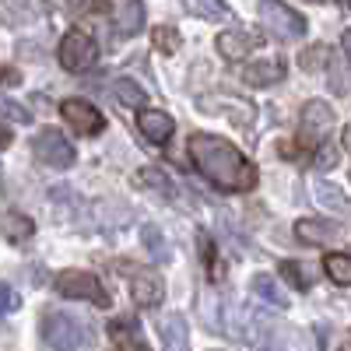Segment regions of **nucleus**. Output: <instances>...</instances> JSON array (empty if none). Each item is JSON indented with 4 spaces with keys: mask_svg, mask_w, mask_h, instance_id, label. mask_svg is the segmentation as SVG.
I'll return each instance as SVG.
<instances>
[{
    "mask_svg": "<svg viewBox=\"0 0 351 351\" xmlns=\"http://www.w3.org/2000/svg\"><path fill=\"white\" fill-rule=\"evenodd\" d=\"M348 8H351V0H348Z\"/></svg>",
    "mask_w": 351,
    "mask_h": 351,
    "instance_id": "obj_34",
    "label": "nucleus"
},
{
    "mask_svg": "<svg viewBox=\"0 0 351 351\" xmlns=\"http://www.w3.org/2000/svg\"><path fill=\"white\" fill-rule=\"evenodd\" d=\"M260 21L278 39H299V36H306V18L299 11H291L288 4H281V0H263V4H260Z\"/></svg>",
    "mask_w": 351,
    "mask_h": 351,
    "instance_id": "obj_2",
    "label": "nucleus"
},
{
    "mask_svg": "<svg viewBox=\"0 0 351 351\" xmlns=\"http://www.w3.org/2000/svg\"><path fill=\"white\" fill-rule=\"evenodd\" d=\"M0 112L11 116V120H18V123H28V120H32V116H28V109H21V106H14V102H8V99H0Z\"/></svg>",
    "mask_w": 351,
    "mask_h": 351,
    "instance_id": "obj_28",
    "label": "nucleus"
},
{
    "mask_svg": "<svg viewBox=\"0 0 351 351\" xmlns=\"http://www.w3.org/2000/svg\"><path fill=\"white\" fill-rule=\"evenodd\" d=\"M215 46L225 60H243V56H250V49L256 46V36H250L246 28H228V32L218 36Z\"/></svg>",
    "mask_w": 351,
    "mask_h": 351,
    "instance_id": "obj_12",
    "label": "nucleus"
},
{
    "mask_svg": "<svg viewBox=\"0 0 351 351\" xmlns=\"http://www.w3.org/2000/svg\"><path fill=\"white\" fill-rule=\"evenodd\" d=\"M256 351H285V348H281V344H278V341H274V344H260V348H256Z\"/></svg>",
    "mask_w": 351,
    "mask_h": 351,
    "instance_id": "obj_31",
    "label": "nucleus"
},
{
    "mask_svg": "<svg viewBox=\"0 0 351 351\" xmlns=\"http://www.w3.org/2000/svg\"><path fill=\"white\" fill-rule=\"evenodd\" d=\"M56 291H60L64 299H84V302H95L99 309H109V291L88 271H64L56 278Z\"/></svg>",
    "mask_w": 351,
    "mask_h": 351,
    "instance_id": "obj_3",
    "label": "nucleus"
},
{
    "mask_svg": "<svg viewBox=\"0 0 351 351\" xmlns=\"http://www.w3.org/2000/svg\"><path fill=\"white\" fill-rule=\"evenodd\" d=\"M183 8L197 18H208V21H221L228 18V8H225V0H183Z\"/></svg>",
    "mask_w": 351,
    "mask_h": 351,
    "instance_id": "obj_19",
    "label": "nucleus"
},
{
    "mask_svg": "<svg viewBox=\"0 0 351 351\" xmlns=\"http://www.w3.org/2000/svg\"><path fill=\"white\" fill-rule=\"evenodd\" d=\"M155 46H158L162 53H176V49H180V32H176V28H169V25L155 28Z\"/></svg>",
    "mask_w": 351,
    "mask_h": 351,
    "instance_id": "obj_25",
    "label": "nucleus"
},
{
    "mask_svg": "<svg viewBox=\"0 0 351 351\" xmlns=\"http://www.w3.org/2000/svg\"><path fill=\"white\" fill-rule=\"evenodd\" d=\"M137 183H152V190H158L162 197H169V180H165V172L162 169H141L137 172Z\"/></svg>",
    "mask_w": 351,
    "mask_h": 351,
    "instance_id": "obj_23",
    "label": "nucleus"
},
{
    "mask_svg": "<svg viewBox=\"0 0 351 351\" xmlns=\"http://www.w3.org/2000/svg\"><path fill=\"white\" fill-rule=\"evenodd\" d=\"M123 327H130V324H112V341H116L112 351H148V344H144L134 330H123Z\"/></svg>",
    "mask_w": 351,
    "mask_h": 351,
    "instance_id": "obj_21",
    "label": "nucleus"
},
{
    "mask_svg": "<svg viewBox=\"0 0 351 351\" xmlns=\"http://www.w3.org/2000/svg\"><path fill=\"white\" fill-rule=\"evenodd\" d=\"M243 77H246V84H253V88L278 84V81L285 77V64H281V60H256V64H250V67L243 71Z\"/></svg>",
    "mask_w": 351,
    "mask_h": 351,
    "instance_id": "obj_13",
    "label": "nucleus"
},
{
    "mask_svg": "<svg viewBox=\"0 0 351 351\" xmlns=\"http://www.w3.org/2000/svg\"><path fill=\"white\" fill-rule=\"evenodd\" d=\"M36 232L32 218H25V215H0V236L11 239V243H25L28 236Z\"/></svg>",
    "mask_w": 351,
    "mask_h": 351,
    "instance_id": "obj_16",
    "label": "nucleus"
},
{
    "mask_svg": "<svg viewBox=\"0 0 351 351\" xmlns=\"http://www.w3.org/2000/svg\"><path fill=\"white\" fill-rule=\"evenodd\" d=\"M71 14H106L109 0H67Z\"/></svg>",
    "mask_w": 351,
    "mask_h": 351,
    "instance_id": "obj_24",
    "label": "nucleus"
},
{
    "mask_svg": "<svg viewBox=\"0 0 351 351\" xmlns=\"http://www.w3.org/2000/svg\"><path fill=\"white\" fill-rule=\"evenodd\" d=\"M190 158L200 169V176L218 190L228 193H246L256 186V169L253 162L236 148L232 141L215 137V134H193L190 137Z\"/></svg>",
    "mask_w": 351,
    "mask_h": 351,
    "instance_id": "obj_1",
    "label": "nucleus"
},
{
    "mask_svg": "<svg viewBox=\"0 0 351 351\" xmlns=\"http://www.w3.org/2000/svg\"><path fill=\"white\" fill-rule=\"evenodd\" d=\"M324 271H327L330 281H337V285H351V256H344V253H330V256L324 260Z\"/></svg>",
    "mask_w": 351,
    "mask_h": 351,
    "instance_id": "obj_20",
    "label": "nucleus"
},
{
    "mask_svg": "<svg viewBox=\"0 0 351 351\" xmlns=\"http://www.w3.org/2000/svg\"><path fill=\"white\" fill-rule=\"evenodd\" d=\"M60 116L71 123V130L84 134V137H95L102 127H106V116L92 106V102H84V99H67L60 102Z\"/></svg>",
    "mask_w": 351,
    "mask_h": 351,
    "instance_id": "obj_8",
    "label": "nucleus"
},
{
    "mask_svg": "<svg viewBox=\"0 0 351 351\" xmlns=\"http://www.w3.org/2000/svg\"><path fill=\"white\" fill-rule=\"evenodd\" d=\"M162 341H165V351H190V341H186V319L180 313H172L162 327Z\"/></svg>",
    "mask_w": 351,
    "mask_h": 351,
    "instance_id": "obj_15",
    "label": "nucleus"
},
{
    "mask_svg": "<svg viewBox=\"0 0 351 351\" xmlns=\"http://www.w3.org/2000/svg\"><path fill=\"white\" fill-rule=\"evenodd\" d=\"M8 144H11V130L0 123V148H8Z\"/></svg>",
    "mask_w": 351,
    "mask_h": 351,
    "instance_id": "obj_30",
    "label": "nucleus"
},
{
    "mask_svg": "<svg viewBox=\"0 0 351 351\" xmlns=\"http://www.w3.org/2000/svg\"><path fill=\"white\" fill-rule=\"evenodd\" d=\"M344 144H348V148H351V130H348V134H344Z\"/></svg>",
    "mask_w": 351,
    "mask_h": 351,
    "instance_id": "obj_33",
    "label": "nucleus"
},
{
    "mask_svg": "<svg viewBox=\"0 0 351 351\" xmlns=\"http://www.w3.org/2000/svg\"><path fill=\"white\" fill-rule=\"evenodd\" d=\"M344 53H348V60H351V32H344Z\"/></svg>",
    "mask_w": 351,
    "mask_h": 351,
    "instance_id": "obj_32",
    "label": "nucleus"
},
{
    "mask_svg": "<svg viewBox=\"0 0 351 351\" xmlns=\"http://www.w3.org/2000/svg\"><path fill=\"white\" fill-rule=\"evenodd\" d=\"M334 123H337V116L327 102H306L302 123H299V141L306 144V148H319V144L330 137Z\"/></svg>",
    "mask_w": 351,
    "mask_h": 351,
    "instance_id": "obj_5",
    "label": "nucleus"
},
{
    "mask_svg": "<svg viewBox=\"0 0 351 351\" xmlns=\"http://www.w3.org/2000/svg\"><path fill=\"white\" fill-rule=\"evenodd\" d=\"M253 291H256L263 302H271V306H278V309L288 306V295L281 291V285H278L274 278H267V274H256V278H253Z\"/></svg>",
    "mask_w": 351,
    "mask_h": 351,
    "instance_id": "obj_18",
    "label": "nucleus"
},
{
    "mask_svg": "<svg viewBox=\"0 0 351 351\" xmlns=\"http://www.w3.org/2000/svg\"><path fill=\"white\" fill-rule=\"evenodd\" d=\"M137 127H141V134L148 137L152 144H165L169 137H172V116L169 112H162V109H141V116H137Z\"/></svg>",
    "mask_w": 351,
    "mask_h": 351,
    "instance_id": "obj_11",
    "label": "nucleus"
},
{
    "mask_svg": "<svg viewBox=\"0 0 351 351\" xmlns=\"http://www.w3.org/2000/svg\"><path fill=\"white\" fill-rule=\"evenodd\" d=\"M112 99L120 102V106H127V109H141L144 102H148V95L141 92V84L130 81V77H123V81L112 84Z\"/></svg>",
    "mask_w": 351,
    "mask_h": 351,
    "instance_id": "obj_17",
    "label": "nucleus"
},
{
    "mask_svg": "<svg viewBox=\"0 0 351 351\" xmlns=\"http://www.w3.org/2000/svg\"><path fill=\"white\" fill-rule=\"evenodd\" d=\"M144 243H148V250H152V253H158V260H165V256H169V250L162 246L165 239H162V232H158V228H152V225L144 228Z\"/></svg>",
    "mask_w": 351,
    "mask_h": 351,
    "instance_id": "obj_26",
    "label": "nucleus"
},
{
    "mask_svg": "<svg viewBox=\"0 0 351 351\" xmlns=\"http://www.w3.org/2000/svg\"><path fill=\"white\" fill-rule=\"evenodd\" d=\"M295 236L306 246H324L341 236V225L330 218H302V221H295Z\"/></svg>",
    "mask_w": 351,
    "mask_h": 351,
    "instance_id": "obj_10",
    "label": "nucleus"
},
{
    "mask_svg": "<svg viewBox=\"0 0 351 351\" xmlns=\"http://www.w3.org/2000/svg\"><path fill=\"white\" fill-rule=\"evenodd\" d=\"M11 309H18V295L8 285H0V316H8Z\"/></svg>",
    "mask_w": 351,
    "mask_h": 351,
    "instance_id": "obj_29",
    "label": "nucleus"
},
{
    "mask_svg": "<svg viewBox=\"0 0 351 351\" xmlns=\"http://www.w3.org/2000/svg\"><path fill=\"white\" fill-rule=\"evenodd\" d=\"M327 56H330L327 46H316V49H309V53L302 56V67H306V71H316L319 64H327Z\"/></svg>",
    "mask_w": 351,
    "mask_h": 351,
    "instance_id": "obj_27",
    "label": "nucleus"
},
{
    "mask_svg": "<svg viewBox=\"0 0 351 351\" xmlns=\"http://www.w3.org/2000/svg\"><path fill=\"white\" fill-rule=\"evenodd\" d=\"M116 28H120L123 36H137L144 28V8L141 0H123L120 11H116Z\"/></svg>",
    "mask_w": 351,
    "mask_h": 351,
    "instance_id": "obj_14",
    "label": "nucleus"
},
{
    "mask_svg": "<svg viewBox=\"0 0 351 351\" xmlns=\"http://www.w3.org/2000/svg\"><path fill=\"white\" fill-rule=\"evenodd\" d=\"M302 271H306V267H302V263H295V260H285V263H281V278H285L288 285H295L299 291L309 288V278H306Z\"/></svg>",
    "mask_w": 351,
    "mask_h": 351,
    "instance_id": "obj_22",
    "label": "nucleus"
},
{
    "mask_svg": "<svg viewBox=\"0 0 351 351\" xmlns=\"http://www.w3.org/2000/svg\"><path fill=\"white\" fill-rule=\"evenodd\" d=\"M43 341L53 351H74L81 344V327L74 324L71 316H64V313H49L43 319Z\"/></svg>",
    "mask_w": 351,
    "mask_h": 351,
    "instance_id": "obj_9",
    "label": "nucleus"
},
{
    "mask_svg": "<svg viewBox=\"0 0 351 351\" xmlns=\"http://www.w3.org/2000/svg\"><path fill=\"white\" fill-rule=\"evenodd\" d=\"M95 60H99V46H95V39L88 36V32L71 28V32L60 39V64H64V71L81 74V71L92 67Z\"/></svg>",
    "mask_w": 351,
    "mask_h": 351,
    "instance_id": "obj_4",
    "label": "nucleus"
},
{
    "mask_svg": "<svg viewBox=\"0 0 351 351\" xmlns=\"http://www.w3.org/2000/svg\"><path fill=\"white\" fill-rule=\"evenodd\" d=\"M127 285H130V295L141 309H152L165 299V281L158 271H148V267H127L123 271Z\"/></svg>",
    "mask_w": 351,
    "mask_h": 351,
    "instance_id": "obj_6",
    "label": "nucleus"
},
{
    "mask_svg": "<svg viewBox=\"0 0 351 351\" xmlns=\"http://www.w3.org/2000/svg\"><path fill=\"white\" fill-rule=\"evenodd\" d=\"M36 158L49 169H71L74 165V148H71V141L60 134V130H53V127H43V134L36 137Z\"/></svg>",
    "mask_w": 351,
    "mask_h": 351,
    "instance_id": "obj_7",
    "label": "nucleus"
}]
</instances>
